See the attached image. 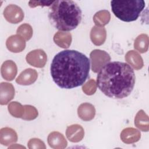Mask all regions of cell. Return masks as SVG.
Wrapping results in <instances>:
<instances>
[{"label":"cell","mask_w":149,"mask_h":149,"mask_svg":"<svg viewBox=\"0 0 149 149\" xmlns=\"http://www.w3.org/2000/svg\"><path fill=\"white\" fill-rule=\"evenodd\" d=\"M90 63L83 53L64 50L53 58L50 72L54 81L62 88L70 89L84 84L88 76Z\"/></svg>","instance_id":"cell-1"},{"label":"cell","mask_w":149,"mask_h":149,"mask_svg":"<svg viewBox=\"0 0 149 149\" xmlns=\"http://www.w3.org/2000/svg\"><path fill=\"white\" fill-rule=\"evenodd\" d=\"M135 79L134 70L129 65L114 61L107 63L99 70L97 86L107 97L120 99L130 94Z\"/></svg>","instance_id":"cell-2"},{"label":"cell","mask_w":149,"mask_h":149,"mask_svg":"<svg viewBox=\"0 0 149 149\" xmlns=\"http://www.w3.org/2000/svg\"><path fill=\"white\" fill-rule=\"evenodd\" d=\"M80 8L71 0L54 1L48 10V18L52 26L61 31L76 29L81 20Z\"/></svg>","instance_id":"cell-3"},{"label":"cell","mask_w":149,"mask_h":149,"mask_svg":"<svg viewBox=\"0 0 149 149\" xmlns=\"http://www.w3.org/2000/svg\"><path fill=\"white\" fill-rule=\"evenodd\" d=\"M112 11L120 20L130 22L136 20L145 7L143 0L111 1Z\"/></svg>","instance_id":"cell-4"},{"label":"cell","mask_w":149,"mask_h":149,"mask_svg":"<svg viewBox=\"0 0 149 149\" xmlns=\"http://www.w3.org/2000/svg\"><path fill=\"white\" fill-rule=\"evenodd\" d=\"M90 56L91 61V69L94 73L99 72L111 60L109 55L105 51L100 49L93 50Z\"/></svg>","instance_id":"cell-5"},{"label":"cell","mask_w":149,"mask_h":149,"mask_svg":"<svg viewBox=\"0 0 149 149\" xmlns=\"http://www.w3.org/2000/svg\"><path fill=\"white\" fill-rule=\"evenodd\" d=\"M3 16L8 22L16 24L22 21L24 17V13L19 6L10 4L5 8Z\"/></svg>","instance_id":"cell-6"},{"label":"cell","mask_w":149,"mask_h":149,"mask_svg":"<svg viewBox=\"0 0 149 149\" xmlns=\"http://www.w3.org/2000/svg\"><path fill=\"white\" fill-rule=\"evenodd\" d=\"M26 61L30 65L36 68H43L47 62V56L45 52L40 49H35L26 55Z\"/></svg>","instance_id":"cell-7"},{"label":"cell","mask_w":149,"mask_h":149,"mask_svg":"<svg viewBox=\"0 0 149 149\" xmlns=\"http://www.w3.org/2000/svg\"><path fill=\"white\" fill-rule=\"evenodd\" d=\"M6 45L7 48L12 52H20L26 47L24 39L20 35H13L10 36L6 40Z\"/></svg>","instance_id":"cell-8"},{"label":"cell","mask_w":149,"mask_h":149,"mask_svg":"<svg viewBox=\"0 0 149 149\" xmlns=\"http://www.w3.org/2000/svg\"><path fill=\"white\" fill-rule=\"evenodd\" d=\"M0 88V104L6 105L14 97V87L11 83L2 82Z\"/></svg>","instance_id":"cell-9"},{"label":"cell","mask_w":149,"mask_h":149,"mask_svg":"<svg viewBox=\"0 0 149 149\" xmlns=\"http://www.w3.org/2000/svg\"><path fill=\"white\" fill-rule=\"evenodd\" d=\"M37 79V72L36 70L28 68L23 70L16 79V82L20 85L27 86L34 83Z\"/></svg>","instance_id":"cell-10"},{"label":"cell","mask_w":149,"mask_h":149,"mask_svg":"<svg viewBox=\"0 0 149 149\" xmlns=\"http://www.w3.org/2000/svg\"><path fill=\"white\" fill-rule=\"evenodd\" d=\"M1 70L2 77L8 81L13 80L17 74V66L11 60L4 62L1 66Z\"/></svg>","instance_id":"cell-11"},{"label":"cell","mask_w":149,"mask_h":149,"mask_svg":"<svg viewBox=\"0 0 149 149\" xmlns=\"http://www.w3.org/2000/svg\"><path fill=\"white\" fill-rule=\"evenodd\" d=\"M77 113L80 119L84 121L92 120L95 114L94 107L90 103L81 104L77 109Z\"/></svg>","instance_id":"cell-12"},{"label":"cell","mask_w":149,"mask_h":149,"mask_svg":"<svg viewBox=\"0 0 149 149\" xmlns=\"http://www.w3.org/2000/svg\"><path fill=\"white\" fill-rule=\"evenodd\" d=\"M84 129L79 125H72L67 127L66 134L69 141L79 142L84 136Z\"/></svg>","instance_id":"cell-13"},{"label":"cell","mask_w":149,"mask_h":149,"mask_svg":"<svg viewBox=\"0 0 149 149\" xmlns=\"http://www.w3.org/2000/svg\"><path fill=\"white\" fill-rule=\"evenodd\" d=\"M48 142L49 146L54 148H65L67 146V141L63 135L58 132H53L49 134Z\"/></svg>","instance_id":"cell-14"},{"label":"cell","mask_w":149,"mask_h":149,"mask_svg":"<svg viewBox=\"0 0 149 149\" xmlns=\"http://www.w3.org/2000/svg\"><path fill=\"white\" fill-rule=\"evenodd\" d=\"M120 139L125 143H134L140 139V132L134 128L127 127L121 132Z\"/></svg>","instance_id":"cell-15"},{"label":"cell","mask_w":149,"mask_h":149,"mask_svg":"<svg viewBox=\"0 0 149 149\" xmlns=\"http://www.w3.org/2000/svg\"><path fill=\"white\" fill-rule=\"evenodd\" d=\"M106 30L104 27L94 26L90 33V38L94 44L101 45L106 40Z\"/></svg>","instance_id":"cell-16"},{"label":"cell","mask_w":149,"mask_h":149,"mask_svg":"<svg viewBox=\"0 0 149 149\" xmlns=\"http://www.w3.org/2000/svg\"><path fill=\"white\" fill-rule=\"evenodd\" d=\"M17 140V136L14 130L9 127H4L1 129L0 142L5 146L15 143Z\"/></svg>","instance_id":"cell-17"},{"label":"cell","mask_w":149,"mask_h":149,"mask_svg":"<svg viewBox=\"0 0 149 149\" xmlns=\"http://www.w3.org/2000/svg\"><path fill=\"white\" fill-rule=\"evenodd\" d=\"M54 41L59 47L67 48L71 44L72 36L70 33L59 31L54 35Z\"/></svg>","instance_id":"cell-18"},{"label":"cell","mask_w":149,"mask_h":149,"mask_svg":"<svg viewBox=\"0 0 149 149\" xmlns=\"http://www.w3.org/2000/svg\"><path fill=\"white\" fill-rule=\"evenodd\" d=\"M125 59L136 70L140 69L143 66V61L141 56L135 51H128L125 55Z\"/></svg>","instance_id":"cell-19"},{"label":"cell","mask_w":149,"mask_h":149,"mask_svg":"<svg viewBox=\"0 0 149 149\" xmlns=\"http://www.w3.org/2000/svg\"><path fill=\"white\" fill-rule=\"evenodd\" d=\"M134 124L137 127L144 132L148 131V117L143 110H140L136 115Z\"/></svg>","instance_id":"cell-20"},{"label":"cell","mask_w":149,"mask_h":149,"mask_svg":"<svg viewBox=\"0 0 149 149\" xmlns=\"http://www.w3.org/2000/svg\"><path fill=\"white\" fill-rule=\"evenodd\" d=\"M110 18L111 15L109 12L107 10H102L97 12L94 15L93 20L98 27H102L108 23Z\"/></svg>","instance_id":"cell-21"},{"label":"cell","mask_w":149,"mask_h":149,"mask_svg":"<svg viewBox=\"0 0 149 149\" xmlns=\"http://www.w3.org/2000/svg\"><path fill=\"white\" fill-rule=\"evenodd\" d=\"M148 37L147 34H140L134 41V48L140 53L146 52L148 49Z\"/></svg>","instance_id":"cell-22"},{"label":"cell","mask_w":149,"mask_h":149,"mask_svg":"<svg viewBox=\"0 0 149 149\" xmlns=\"http://www.w3.org/2000/svg\"><path fill=\"white\" fill-rule=\"evenodd\" d=\"M8 111L13 116L22 118L24 112V107L19 102L14 101L8 105Z\"/></svg>","instance_id":"cell-23"},{"label":"cell","mask_w":149,"mask_h":149,"mask_svg":"<svg viewBox=\"0 0 149 149\" xmlns=\"http://www.w3.org/2000/svg\"><path fill=\"white\" fill-rule=\"evenodd\" d=\"M17 33L22 36L24 40H29L33 35V29L30 24L24 23L20 25L17 28Z\"/></svg>","instance_id":"cell-24"},{"label":"cell","mask_w":149,"mask_h":149,"mask_svg":"<svg viewBox=\"0 0 149 149\" xmlns=\"http://www.w3.org/2000/svg\"><path fill=\"white\" fill-rule=\"evenodd\" d=\"M24 112L22 119L24 120H31L36 119L38 116V111L37 109L31 105H24Z\"/></svg>","instance_id":"cell-25"},{"label":"cell","mask_w":149,"mask_h":149,"mask_svg":"<svg viewBox=\"0 0 149 149\" xmlns=\"http://www.w3.org/2000/svg\"><path fill=\"white\" fill-rule=\"evenodd\" d=\"M83 91L87 95H92L95 93L97 90V84L94 80L91 79L84 84L82 87Z\"/></svg>","instance_id":"cell-26"},{"label":"cell","mask_w":149,"mask_h":149,"mask_svg":"<svg viewBox=\"0 0 149 149\" xmlns=\"http://www.w3.org/2000/svg\"><path fill=\"white\" fill-rule=\"evenodd\" d=\"M53 2L54 1H30L29 2V5L31 8H35L37 6H50Z\"/></svg>","instance_id":"cell-27"}]
</instances>
